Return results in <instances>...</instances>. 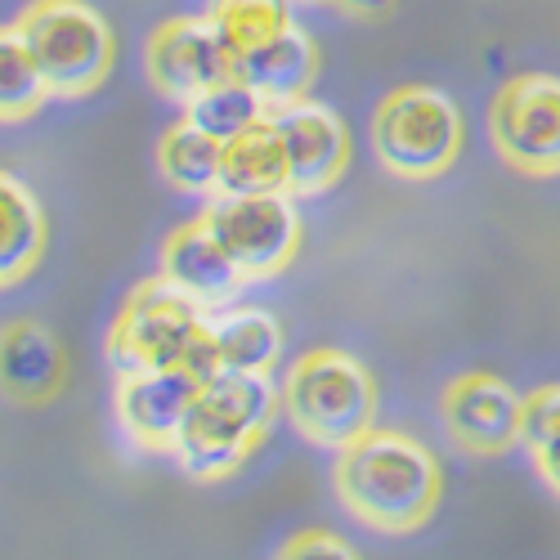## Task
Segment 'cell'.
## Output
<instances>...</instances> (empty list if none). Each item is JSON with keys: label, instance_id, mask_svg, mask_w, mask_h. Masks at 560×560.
Wrapping results in <instances>:
<instances>
[{"label": "cell", "instance_id": "cell-1", "mask_svg": "<svg viewBox=\"0 0 560 560\" xmlns=\"http://www.w3.org/2000/svg\"><path fill=\"white\" fill-rule=\"evenodd\" d=\"M337 498L346 511L377 534L422 529L444 493V471L435 453L408 431H363L354 444L337 448Z\"/></svg>", "mask_w": 560, "mask_h": 560}, {"label": "cell", "instance_id": "cell-2", "mask_svg": "<svg viewBox=\"0 0 560 560\" xmlns=\"http://www.w3.org/2000/svg\"><path fill=\"white\" fill-rule=\"evenodd\" d=\"M273 412L278 390L269 372H220V377H211L198 390L189 417H184V431L171 448L179 471L198 485L233 476L269 435Z\"/></svg>", "mask_w": 560, "mask_h": 560}, {"label": "cell", "instance_id": "cell-3", "mask_svg": "<svg viewBox=\"0 0 560 560\" xmlns=\"http://www.w3.org/2000/svg\"><path fill=\"white\" fill-rule=\"evenodd\" d=\"M283 412L310 444L346 448L377 422V382L354 354L318 346L288 368Z\"/></svg>", "mask_w": 560, "mask_h": 560}, {"label": "cell", "instance_id": "cell-4", "mask_svg": "<svg viewBox=\"0 0 560 560\" xmlns=\"http://www.w3.org/2000/svg\"><path fill=\"white\" fill-rule=\"evenodd\" d=\"M50 95H90L113 68V27L85 0H32L14 23Z\"/></svg>", "mask_w": 560, "mask_h": 560}, {"label": "cell", "instance_id": "cell-5", "mask_svg": "<svg viewBox=\"0 0 560 560\" xmlns=\"http://www.w3.org/2000/svg\"><path fill=\"white\" fill-rule=\"evenodd\" d=\"M372 144L390 175L435 179L462 153V113L435 85H399L372 117Z\"/></svg>", "mask_w": 560, "mask_h": 560}, {"label": "cell", "instance_id": "cell-6", "mask_svg": "<svg viewBox=\"0 0 560 560\" xmlns=\"http://www.w3.org/2000/svg\"><path fill=\"white\" fill-rule=\"evenodd\" d=\"M211 314L189 301L166 278L139 283L108 328V363L113 372H144V368H175L189 341L207 328Z\"/></svg>", "mask_w": 560, "mask_h": 560}, {"label": "cell", "instance_id": "cell-7", "mask_svg": "<svg viewBox=\"0 0 560 560\" xmlns=\"http://www.w3.org/2000/svg\"><path fill=\"white\" fill-rule=\"evenodd\" d=\"M202 220L247 283L283 273L301 247V215L292 194H215Z\"/></svg>", "mask_w": 560, "mask_h": 560}, {"label": "cell", "instance_id": "cell-8", "mask_svg": "<svg viewBox=\"0 0 560 560\" xmlns=\"http://www.w3.org/2000/svg\"><path fill=\"white\" fill-rule=\"evenodd\" d=\"M498 158L521 175H560V77H511L489 108Z\"/></svg>", "mask_w": 560, "mask_h": 560}, {"label": "cell", "instance_id": "cell-9", "mask_svg": "<svg viewBox=\"0 0 560 560\" xmlns=\"http://www.w3.org/2000/svg\"><path fill=\"white\" fill-rule=\"evenodd\" d=\"M440 412L457 448L476 457H498L521 444L525 395H516L493 372H462L457 382H448Z\"/></svg>", "mask_w": 560, "mask_h": 560}, {"label": "cell", "instance_id": "cell-10", "mask_svg": "<svg viewBox=\"0 0 560 560\" xmlns=\"http://www.w3.org/2000/svg\"><path fill=\"white\" fill-rule=\"evenodd\" d=\"M149 77L166 100L189 104L202 90L233 77V55L215 36L211 19H171L149 36Z\"/></svg>", "mask_w": 560, "mask_h": 560}, {"label": "cell", "instance_id": "cell-11", "mask_svg": "<svg viewBox=\"0 0 560 560\" xmlns=\"http://www.w3.org/2000/svg\"><path fill=\"white\" fill-rule=\"evenodd\" d=\"M198 390H202V382L189 377V372H179V368L121 372L117 377V417L139 448L171 453Z\"/></svg>", "mask_w": 560, "mask_h": 560}, {"label": "cell", "instance_id": "cell-12", "mask_svg": "<svg viewBox=\"0 0 560 560\" xmlns=\"http://www.w3.org/2000/svg\"><path fill=\"white\" fill-rule=\"evenodd\" d=\"M288 153V194H323L346 175L350 166V135L341 117L323 104H288L269 113Z\"/></svg>", "mask_w": 560, "mask_h": 560}, {"label": "cell", "instance_id": "cell-13", "mask_svg": "<svg viewBox=\"0 0 560 560\" xmlns=\"http://www.w3.org/2000/svg\"><path fill=\"white\" fill-rule=\"evenodd\" d=\"M162 278L171 288H179L189 301H198L207 314L224 310L229 301H238L243 292V269L229 260V252L215 243V233L207 229V220H189L179 224L166 247H162Z\"/></svg>", "mask_w": 560, "mask_h": 560}, {"label": "cell", "instance_id": "cell-14", "mask_svg": "<svg viewBox=\"0 0 560 560\" xmlns=\"http://www.w3.org/2000/svg\"><path fill=\"white\" fill-rule=\"evenodd\" d=\"M63 390H68V354L55 341V332L32 318L5 323L0 328V395L23 408H45Z\"/></svg>", "mask_w": 560, "mask_h": 560}, {"label": "cell", "instance_id": "cell-15", "mask_svg": "<svg viewBox=\"0 0 560 560\" xmlns=\"http://www.w3.org/2000/svg\"><path fill=\"white\" fill-rule=\"evenodd\" d=\"M233 77L247 81L265 100V108L273 113V108L301 104L310 95V85L318 77V50H314V40L292 23L288 32H278L265 45H256V50H247L238 63H233Z\"/></svg>", "mask_w": 560, "mask_h": 560}, {"label": "cell", "instance_id": "cell-16", "mask_svg": "<svg viewBox=\"0 0 560 560\" xmlns=\"http://www.w3.org/2000/svg\"><path fill=\"white\" fill-rule=\"evenodd\" d=\"M215 194H288V153L273 117H260L224 144Z\"/></svg>", "mask_w": 560, "mask_h": 560}, {"label": "cell", "instance_id": "cell-17", "mask_svg": "<svg viewBox=\"0 0 560 560\" xmlns=\"http://www.w3.org/2000/svg\"><path fill=\"white\" fill-rule=\"evenodd\" d=\"M45 252V215L27 184L0 171V288H14L40 265Z\"/></svg>", "mask_w": 560, "mask_h": 560}, {"label": "cell", "instance_id": "cell-18", "mask_svg": "<svg viewBox=\"0 0 560 560\" xmlns=\"http://www.w3.org/2000/svg\"><path fill=\"white\" fill-rule=\"evenodd\" d=\"M211 328L224 372H273L283 359V328L265 310H229L211 318Z\"/></svg>", "mask_w": 560, "mask_h": 560}, {"label": "cell", "instance_id": "cell-19", "mask_svg": "<svg viewBox=\"0 0 560 560\" xmlns=\"http://www.w3.org/2000/svg\"><path fill=\"white\" fill-rule=\"evenodd\" d=\"M220 158H224V144L211 139L207 130H198L189 117L175 121L162 144H158V166L162 175L175 184L179 194H207L215 198L220 189Z\"/></svg>", "mask_w": 560, "mask_h": 560}, {"label": "cell", "instance_id": "cell-20", "mask_svg": "<svg viewBox=\"0 0 560 560\" xmlns=\"http://www.w3.org/2000/svg\"><path fill=\"white\" fill-rule=\"evenodd\" d=\"M207 19L224 40V50L233 55V63H238L247 50L292 27V0H211Z\"/></svg>", "mask_w": 560, "mask_h": 560}, {"label": "cell", "instance_id": "cell-21", "mask_svg": "<svg viewBox=\"0 0 560 560\" xmlns=\"http://www.w3.org/2000/svg\"><path fill=\"white\" fill-rule=\"evenodd\" d=\"M184 117H189L198 130H207L211 139H220V144H229L233 135H243L247 126H256L260 117H269L265 100L256 95V90L238 77H229L211 90H202L198 100L184 104Z\"/></svg>", "mask_w": 560, "mask_h": 560}, {"label": "cell", "instance_id": "cell-22", "mask_svg": "<svg viewBox=\"0 0 560 560\" xmlns=\"http://www.w3.org/2000/svg\"><path fill=\"white\" fill-rule=\"evenodd\" d=\"M45 95H50V85L36 72L19 27H0V121L32 117Z\"/></svg>", "mask_w": 560, "mask_h": 560}, {"label": "cell", "instance_id": "cell-23", "mask_svg": "<svg viewBox=\"0 0 560 560\" xmlns=\"http://www.w3.org/2000/svg\"><path fill=\"white\" fill-rule=\"evenodd\" d=\"M551 435H560V386H538L534 395H525L521 444L525 448H538Z\"/></svg>", "mask_w": 560, "mask_h": 560}, {"label": "cell", "instance_id": "cell-24", "mask_svg": "<svg viewBox=\"0 0 560 560\" xmlns=\"http://www.w3.org/2000/svg\"><path fill=\"white\" fill-rule=\"evenodd\" d=\"M273 560H363V556L332 529H301L278 547Z\"/></svg>", "mask_w": 560, "mask_h": 560}, {"label": "cell", "instance_id": "cell-25", "mask_svg": "<svg viewBox=\"0 0 560 560\" xmlns=\"http://www.w3.org/2000/svg\"><path fill=\"white\" fill-rule=\"evenodd\" d=\"M534 453V466H538V476L547 480V489L560 498V435H551V440H542L538 448H529Z\"/></svg>", "mask_w": 560, "mask_h": 560}, {"label": "cell", "instance_id": "cell-26", "mask_svg": "<svg viewBox=\"0 0 560 560\" xmlns=\"http://www.w3.org/2000/svg\"><path fill=\"white\" fill-rule=\"evenodd\" d=\"M341 10H350V14H390L399 0H337Z\"/></svg>", "mask_w": 560, "mask_h": 560}]
</instances>
